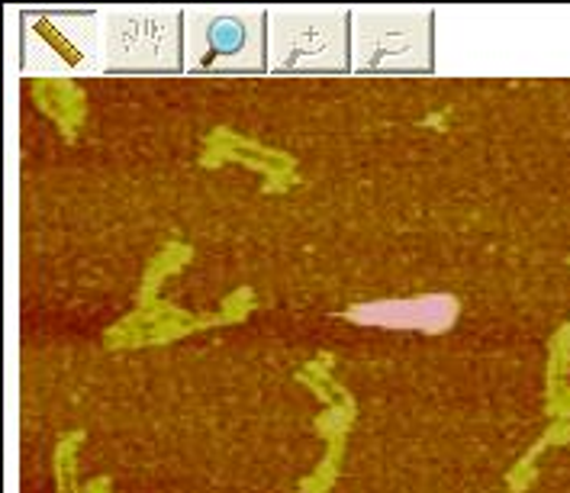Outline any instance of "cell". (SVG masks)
Returning a JSON list of instances; mask_svg holds the SVG:
<instances>
[{
    "instance_id": "8992f818",
    "label": "cell",
    "mask_w": 570,
    "mask_h": 493,
    "mask_svg": "<svg viewBox=\"0 0 570 493\" xmlns=\"http://www.w3.org/2000/svg\"><path fill=\"white\" fill-rule=\"evenodd\" d=\"M358 323L371 326H393V329H420V333H439L454 323L458 304L454 297L432 294V297H413V300H384V304H364L348 313Z\"/></svg>"
},
{
    "instance_id": "5b68a950",
    "label": "cell",
    "mask_w": 570,
    "mask_h": 493,
    "mask_svg": "<svg viewBox=\"0 0 570 493\" xmlns=\"http://www.w3.org/2000/svg\"><path fill=\"white\" fill-rule=\"evenodd\" d=\"M23 68L49 78H90L107 71L100 7L94 10H27Z\"/></svg>"
},
{
    "instance_id": "3957f363",
    "label": "cell",
    "mask_w": 570,
    "mask_h": 493,
    "mask_svg": "<svg viewBox=\"0 0 570 493\" xmlns=\"http://www.w3.org/2000/svg\"><path fill=\"white\" fill-rule=\"evenodd\" d=\"M107 71H184V7L117 3L100 7Z\"/></svg>"
},
{
    "instance_id": "6da1fadb",
    "label": "cell",
    "mask_w": 570,
    "mask_h": 493,
    "mask_svg": "<svg viewBox=\"0 0 570 493\" xmlns=\"http://www.w3.org/2000/svg\"><path fill=\"white\" fill-rule=\"evenodd\" d=\"M184 71L258 75L268 71V7L262 3H187Z\"/></svg>"
},
{
    "instance_id": "277c9868",
    "label": "cell",
    "mask_w": 570,
    "mask_h": 493,
    "mask_svg": "<svg viewBox=\"0 0 570 493\" xmlns=\"http://www.w3.org/2000/svg\"><path fill=\"white\" fill-rule=\"evenodd\" d=\"M352 71H432V10L403 3L352 7Z\"/></svg>"
},
{
    "instance_id": "7a4b0ae2",
    "label": "cell",
    "mask_w": 570,
    "mask_h": 493,
    "mask_svg": "<svg viewBox=\"0 0 570 493\" xmlns=\"http://www.w3.org/2000/svg\"><path fill=\"white\" fill-rule=\"evenodd\" d=\"M271 75L352 71V7L281 3L268 7Z\"/></svg>"
}]
</instances>
